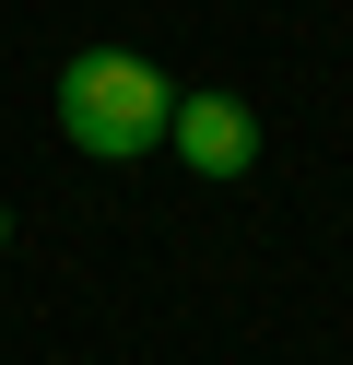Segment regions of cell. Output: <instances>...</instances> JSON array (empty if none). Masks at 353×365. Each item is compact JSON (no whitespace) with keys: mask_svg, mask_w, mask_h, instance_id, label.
Returning a JSON list of instances; mask_svg holds the SVG:
<instances>
[{"mask_svg":"<svg viewBox=\"0 0 353 365\" xmlns=\"http://www.w3.org/2000/svg\"><path fill=\"white\" fill-rule=\"evenodd\" d=\"M47 106H59V142L83 153V165H141V153L165 142V118H177V83L141 48H71Z\"/></svg>","mask_w":353,"mask_h":365,"instance_id":"6da1fadb","label":"cell"},{"mask_svg":"<svg viewBox=\"0 0 353 365\" xmlns=\"http://www.w3.org/2000/svg\"><path fill=\"white\" fill-rule=\"evenodd\" d=\"M0 259H12V200H0Z\"/></svg>","mask_w":353,"mask_h":365,"instance_id":"3957f363","label":"cell"},{"mask_svg":"<svg viewBox=\"0 0 353 365\" xmlns=\"http://www.w3.org/2000/svg\"><path fill=\"white\" fill-rule=\"evenodd\" d=\"M165 142H177V165L188 177H247L259 165V106L247 95H177V118H165Z\"/></svg>","mask_w":353,"mask_h":365,"instance_id":"7a4b0ae2","label":"cell"}]
</instances>
